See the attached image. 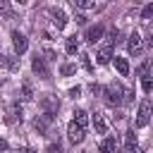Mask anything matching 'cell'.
<instances>
[{
	"label": "cell",
	"instance_id": "cell-8",
	"mask_svg": "<svg viewBox=\"0 0 153 153\" xmlns=\"http://www.w3.org/2000/svg\"><path fill=\"white\" fill-rule=\"evenodd\" d=\"M31 69H33V74H38L41 79H50V69H48V65H45V60H43L41 55H36V57L31 60Z\"/></svg>",
	"mask_w": 153,
	"mask_h": 153
},
{
	"label": "cell",
	"instance_id": "cell-5",
	"mask_svg": "<svg viewBox=\"0 0 153 153\" xmlns=\"http://www.w3.org/2000/svg\"><path fill=\"white\" fill-rule=\"evenodd\" d=\"M67 139H69L72 143H81V141L86 139V127H81V124H76V122L72 120L69 127H67Z\"/></svg>",
	"mask_w": 153,
	"mask_h": 153
},
{
	"label": "cell",
	"instance_id": "cell-30",
	"mask_svg": "<svg viewBox=\"0 0 153 153\" xmlns=\"http://www.w3.org/2000/svg\"><path fill=\"white\" fill-rule=\"evenodd\" d=\"M148 43H151V45H153V33H151V38H148Z\"/></svg>",
	"mask_w": 153,
	"mask_h": 153
},
{
	"label": "cell",
	"instance_id": "cell-3",
	"mask_svg": "<svg viewBox=\"0 0 153 153\" xmlns=\"http://www.w3.org/2000/svg\"><path fill=\"white\" fill-rule=\"evenodd\" d=\"M151 115H153V105H151V100H141L139 112H136V127H146V124L151 122Z\"/></svg>",
	"mask_w": 153,
	"mask_h": 153
},
{
	"label": "cell",
	"instance_id": "cell-29",
	"mask_svg": "<svg viewBox=\"0 0 153 153\" xmlns=\"http://www.w3.org/2000/svg\"><path fill=\"white\" fill-rule=\"evenodd\" d=\"M0 148H2V151H5V148H7V143H5V141H2V139H0Z\"/></svg>",
	"mask_w": 153,
	"mask_h": 153
},
{
	"label": "cell",
	"instance_id": "cell-12",
	"mask_svg": "<svg viewBox=\"0 0 153 153\" xmlns=\"http://www.w3.org/2000/svg\"><path fill=\"white\" fill-rule=\"evenodd\" d=\"M124 153H141V148H139V141H136V134H134V129H129V131L124 134Z\"/></svg>",
	"mask_w": 153,
	"mask_h": 153
},
{
	"label": "cell",
	"instance_id": "cell-9",
	"mask_svg": "<svg viewBox=\"0 0 153 153\" xmlns=\"http://www.w3.org/2000/svg\"><path fill=\"white\" fill-rule=\"evenodd\" d=\"M12 45H14V53L17 55H24L26 48H29V41H26V36L22 31H12Z\"/></svg>",
	"mask_w": 153,
	"mask_h": 153
},
{
	"label": "cell",
	"instance_id": "cell-21",
	"mask_svg": "<svg viewBox=\"0 0 153 153\" xmlns=\"http://www.w3.org/2000/svg\"><path fill=\"white\" fill-rule=\"evenodd\" d=\"M141 19H146V22H151V19H153V2H151V5H146V7L141 10Z\"/></svg>",
	"mask_w": 153,
	"mask_h": 153
},
{
	"label": "cell",
	"instance_id": "cell-25",
	"mask_svg": "<svg viewBox=\"0 0 153 153\" xmlns=\"http://www.w3.org/2000/svg\"><path fill=\"white\" fill-rule=\"evenodd\" d=\"M14 65H17L14 60H7V57H5L2 53H0V67H14Z\"/></svg>",
	"mask_w": 153,
	"mask_h": 153
},
{
	"label": "cell",
	"instance_id": "cell-14",
	"mask_svg": "<svg viewBox=\"0 0 153 153\" xmlns=\"http://www.w3.org/2000/svg\"><path fill=\"white\" fill-rule=\"evenodd\" d=\"M115 148H117V139H115V136L103 139V141H100V146H98V151H100V153H115Z\"/></svg>",
	"mask_w": 153,
	"mask_h": 153
},
{
	"label": "cell",
	"instance_id": "cell-24",
	"mask_svg": "<svg viewBox=\"0 0 153 153\" xmlns=\"http://www.w3.org/2000/svg\"><path fill=\"white\" fill-rule=\"evenodd\" d=\"M45 151H48V153H65L60 143H48V148H45Z\"/></svg>",
	"mask_w": 153,
	"mask_h": 153
},
{
	"label": "cell",
	"instance_id": "cell-15",
	"mask_svg": "<svg viewBox=\"0 0 153 153\" xmlns=\"http://www.w3.org/2000/svg\"><path fill=\"white\" fill-rule=\"evenodd\" d=\"M93 129H96V134H105V131H108V122L103 120V115H100V112H96V115H93Z\"/></svg>",
	"mask_w": 153,
	"mask_h": 153
},
{
	"label": "cell",
	"instance_id": "cell-18",
	"mask_svg": "<svg viewBox=\"0 0 153 153\" xmlns=\"http://www.w3.org/2000/svg\"><path fill=\"white\" fill-rule=\"evenodd\" d=\"M33 98V88H31V81H24L22 84V100H31Z\"/></svg>",
	"mask_w": 153,
	"mask_h": 153
},
{
	"label": "cell",
	"instance_id": "cell-7",
	"mask_svg": "<svg viewBox=\"0 0 153 153\" xmlns=\"http://www.w3.org/2000/svg\"><path fill=\"white\" fill-rule=\"evenodd\" d=\"M127 50H129V55H141L143 53V41H141V36L134 31V33H129V41H127Z\"/></svg>",
	"mask_w": 153,
	"mask_h": 153
},
{
	"label": "cell",
	"instance_id": "cell-17",
	"mask_svg": "<svg viewBox=\"0 0 153 153\" xmlns=\"http://www.w3.org/2000/svg\"><path fill=\"white\" fill-rule=\"evenodd\" d=\"M65 50H67L69 55L79 53V38H76V36H69V38L65 41Z\"/></svg>",
	"mask_w": 153,
	"mask_h": 153
},
{
	"label": "cell",
	"instance_id": "cell-16",
	"mask_svg": "<svg viewBox=\"0 0 153 153\" xmlns=\"http://www.w3.org/2000/svg\"><path fill=\"white\" fill-rule=\"evenodd\" d=\"M115 69L120 72V76H127V74H129V62H127V57H117V55H115Z\"/></svg>",
	"mask_w": 153,
	"mask_h": 153
},
{
	"label": "cell",
	"instance_id": "cell-23",
	"mask_svg": "<svg viewBox=\"0 0 153 153\" xmlns=\"http://www.w3.org/2000/svg\"><path fill=\"white\" fill-rule=\"evenodd\" d=\"M79 57H81V65H84V69H88V72H91V69H93V65H91V55H88V53H81Z\"/></svg>",
	"mask_w": 153,
	"mask_h": 153
},
{
	"label": "cell",
	"instance_id": "cell-13",
	"mask_svg": "<svg viewBox=\"0 0 153 153\" xmlns=\"http://www.w3.org/2000/svg\"><path fill=\"white\" fill-rule=\"evenodd\" d=\"M50 122H53V115H38L36 120H33V127H36V131L38 134H45L48 131V127H50Z\"/></svg>",
	"mask_w": 153,
	"mask_h": 153
},
{
	"label": "cell",
	"instance_id": "cell-11",
	"mask_svg": "<svg viewBox=\"0 0 153 153\" xmlns=\"http://www.w3.org/2000/svg\"><path fill=\"white\" fill-rule=\"evenodd\" d=\"M50 19H53V26H55L57 31H62V29L67 26V14H65L60 7H53V10H50Z\"/></svg>",
	"mask_w": 153,
	"mask_h": 153
},
{
	"label": "cell",
	"instance_id": "cell-2",
	"mask_svg": "<svg viewBox=\"0 0 153 153\" xmlns=\"http://www.w3.org/2000/svg\"><path fill=\"white\" fill-rule=\"evenodd\" d=\"M122 93H124V88H122V86H120L117 81H112V84H108V86L103 88L105 103H108V105H112V108H117V105H120V103L124 100V96H122Z\"/></svg>",
	"mask_w": 153,
	"mask_h": 153
},
{
	"label": "cell",
	"instance_id": "cell-22",
	"mask_svg": "<svg viewBox=\"0 0 153 153\" xmlns=\"http://www.w3.org/2000/svg\"><path fill=\"white\" fill-rule=\"evenodd\" d=\"M74 7H81V10H88V7H96L93 0H74Z\"/></svg>",
	"mask_w": 153,
	"mask_h": 153
},
{
	"label": "cell",
	"instance_id": "cell-4",
	"mask_svg": "<svg viewBox=\"0 0 153 153\" xmlns=\"http://www.w3.org/2000/svg\"><path fill=\"white\" fill-rule=\"evenodd\" d=\"M139 76H141V88H143L146 93H151V91H153V74H151V62H143V65L139 67Z\"/></svg>",
	"mask_w": 153,
	"mask_h": 153
},
{
	"label": "cell",
	"instance_id": "cell-1",
	"mask_svg": "<svg viewBox=\"0 0 153 153\" xmlns=\"http://www.w3.org/2000/svg\"><path fill=\"white\" fill-rule=\"evenodd\" d=\"M120 41H122V31H120V29H112L110 36H108V41H105V43L100 45V50L96 53V62H98V65H108L110 57H112V48H115Z\"/></svg>",
	"mask_w": 153,
	"mask_h": 153
},
{
	"label": "cell",
	"instance_id": "cell-6",
	"mask_svg": "<svg viewBox=\"0 0 153 153\" xmlns=\"http://www.w3.org/2000/svg\"><path fill=\"white\" fill-rule=\"evenodd\" d=\"M41 108H43V112L45 115H57V110H60V100H57V96H50V93H45L43 98H41Z\"/></svg>",
	"mask_w": 153,
	"mask_h": 153
},
{
	"label": "cell",
	"instance_id": "cell-28",
	"mask_svg": "<svg viewBox=\"0 0 153 153\" xmlns=\"http://www.w3.org/2000/svg\"><path fill=\"white\" fill-rule=\"evenodd\" d=\"M19 153H36V151H33V148H29V146H24V148H22Z\"/></svg>",
	"mask_w": 153,
	"mask_h": 153
},
{
	"label": "cell",
	"instance_id": "cell-20",
	"mask_svg": "<svg viewBox=\"0 0 153 153\" xmlns=\"http://www.w3.org/2000/svg\"><path fill=\"white\" fill-rule=\"evenodd\" d=\"M74 72H76V65H69V62H67V65L60 67V74H62V76H69V74H74Z\"/></svg>",
	"mask_w": 153,
	"mask_h": 153
},
{
	"label": "cell",
	"instance_id": "cell-19",
	"mask_svg": "<svg viewBox=\"0 0 153 153\" xmlns=\"http://www.w3.org/2000/svg\"><path fill=\"white\" fill-rule=\"evenodd\" d=\"M74 122H76V124H81V127H86V122H88L86 110H74Z\"/></svg>",
	"mask_w": 153,
	"mask_h": 153
},
{
	"label": "cell",
	"instance_id": "cell-10",
	"mask_svg": "<svg viewBox=\"0 0 153 153\" xmlns=\"http://www.w3.org/2000/svg\"><path fill=\"white\" fill-rule=\"evenodd\" d=\"M103 33H105V29H103V24H96V26H88L86 29V43H91V45H96L100 38H103Z\"/></svg>",
	"mask_w": 153,
	"mask_h": 153
},
{
	"label": "cell",
	"instance_id": "cell-26",
	"mask_svg": "<svg viewBox=\"0 0 153 153\" xmlns=\"http://www.w3.org/2000/svg\"><path fill=\"white\" fill-rule=\"evenodd\" d=\"M74 19H76V24H86V17H84V14H76Z\"/></svg>",
	"mask_w": 153,
	"mask_h": 153
},
{
	"label": "cell",
	"instance_id": "cell-27",
	"mask_svg": "<svg viewBox=\"0 0 153 153\" xmlns=\"http://www.w3.org/2000/svg\"><path fill=\"white\" fill-rule=\"evenodd\" d=\"M79 93H81V88H79V86H76V88H72V91H69V96H72V98H76V96H79Z\"/></svg>",
	"mask_w": 153,
	"mask_h": 153
}]
</instances>
